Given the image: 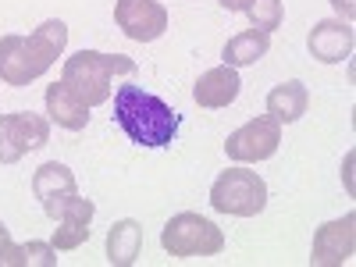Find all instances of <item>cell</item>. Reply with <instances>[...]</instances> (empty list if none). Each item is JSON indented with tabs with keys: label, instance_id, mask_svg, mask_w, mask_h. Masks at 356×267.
I'll return each mask as SVG.
<instances>
[{
	"label": "cell",
	"instance_id": "6da1fadb",
	"mask_svg": "<svg viewBox=\"0 0 356 267\" xmlns=\"http://www.w3.org/2000/svg\"><path fill=\"white\" fill-rule=\"evenodd\" d=\"M68 47V25L61 18H47L33 36H0V82L29 86L36 82Z\"/></svg>",
	"mask_w": 356,
	"mask_h": 267
},
{
	"label": "cell",
	"instance_id": "7a4b0ae2",
	"mask_svg": "<svg viewBox=\"0 0 356 267\" xmlns=\"http://www.w3.org/2000/svg\"><path fill=\"white\" fill-rule=\"evenodd\" d=\"M114 118L122 132L139 143L150 146V150H161V146H171L178 136V111H171L161 97L146 93L143 86H122L114 93Z\"/></svg>",
	"mask_w": 356,
	"mask_h": 267
},
{
	"label": "cell",
	"instance_id": "3957f363",
	"mask_svg": "<svg viewBox=\"0 0 356 267\" xmlns=\"http://www.w3.org/2000/svg\"><path fill=\"white\" fill-rule=\"evenodd\" d=\"M114 75H136V61L125 54H100V50H79L72 54L65 68H61V82L86 104L97 107L104 100H111V82Z\"/></svg>",
	"mask_w": 356,
	"mask_h": 267
},
{
	"label": "cell",
	"instance_id": "277c9868",
	"mask_svg": "<svg viewBox=\"0 0 356 267\" xmlns=\"http://www.w3.org/2000/svg\"><path fill=\"white\" fill-rule=\"evenodd\" d=\"M211 207L232 218H257L267 207V182L250 168H228L211 186Z\"/></svg>",
	"mask_w": 356,
	"mask_h": 267
},
{
	"label": "cell",
	"instance_id": "5b68a950",
	"mask_svg": "<svg viewBox=\"0 0 356 267\" xmlns=\"http://www.w3.org/2000/svg\"><path fill=\"white\" fill-rule=\"evenodd\" d=\"M161 246L186 260V257H214L225 250V235L214 221H207L200 214H175L164 228H161Z\"/></svg>",
	"mask_w": 356,
	"mask_h": 267
},
{
	"label": "cell",
	"instance_id": "8992f818",
	"mask_svg": "<svg viewBox=\"0 0 356 267\" xmlns=\"http://www.w3.org/2000/svg\"><path fill=\"white\" fill-rule=\"evenodd\" d=\"M50 139V122L33 111L0 114V164H18L29 150H40Z\"/></svg>",
	"mask_w": 356,
	"mask_h": 267
},
{
	"label": "cell",
	"instance_id": "52a82bcc",
	"mask_svg": "<svg viewBox=\"0 0 356 267\" xmlns=\"http://www.w3.org/2000/svg\"><path fill=\"white\" fill-rule=\"evenodd\" d=\"M282 146V125L271 114H260L253 122H246L243 129H235L225 143V154L235 164H260L267 157H275Z\"/></svg>",
	"mask_w": 356,
	"mask_h": 267
},
{
	"label": "cell",
	"instance_id": "ba28073f",
	"mask_svg": "<svg viewBox=\"0 0 356 267\" xmlns=\"http://www.w3.org/2000/svg\"><path fill=\"white\" fill-rule=\"evenodd\" d=\"M118 29L136 43H154L168 33V8L157 0H118L114 4Z\"/></svg>",
	"mask_w": 356,
	"mask_h": 267
},
{
	"label": "cell",
	"instance_id": "9c48e42d",
	"mask_svg": "<svg viewBox=\"0 0 356 267\" xmlns=\"http://www.w3.org/2000/svg\"><path fill=\"white\" fill-rule=\"evenodd\" d=\"M33 193H36V200L43 207V214L50 221H57V218L65 214V207L79 196V182H75L72 168L57 164V161H47L33 175Z\"/></svg>",
	"mask_w": 356,
	"mask_h": 267
},
{
	"label": "cell",
	"instance_id": "30bf717a",
	"mask_svg": "<svg viewBox=\"0 0 356 267\" xmlns=\"http://www.w3.org/2000/svg\"><path fill=\"white\" fill-rule=\"evenodd\" d=\"M356 250V218L346 214L339 221L321 225L314 235V250H310V264L314 267H339L349 264Z\"/></svg>",
	"mask_w": 356,
	"mask_h": 267
},
{
	"label": "cell",
	"instance_id": "8fae6325",
	"mask_svg": "<svg viewBox=\"0 0 356 267\" xmlns=\"http://www.w3.org/2000/svg\"><path fill=\"white\" fill-rule=\"evenodd\" d=\"M307 47H310V57H317L321 65H342L356 47L353 22H342V18L317 22L307 36Z\"/></svg>",
	"mask_w": 356,
	"mask_h": 267
},
{
	"label": "cell",
	"instance_id": "7c38bea8",
	"mask_svg": "<svg viewBox=\"0 0 356 267\" xmlns=\"http://www.w3.org/2000/svg\"><path fill=\"white\" fill-rule=\"evenodd\" d=\"M239 89H243V79L235 68L228 65H218L211 72H203L193 86V100L207 111H218V107H228L235 104V97H239Z\"/></svg>",
	"mask_w": 356,
	"mask_h": 267
},
{
	"label": "cell",
	"instance_id": "4fadbf2b",
	"mask_svg": "<svg viewBox=\"0 0 356 267\" xmlns=\"http://www.w3.org/2000/svg\"><path fill=\"white\" fill-rule=\"evenodd\" d=\"M93 214H97V207L93 200H82L75 196L68 207H65V214L57 218V228H54V250H79L86 239H89V225H93Z\"/></svg>",
	"mask_w": 356,
	"mask_h": 267
},
{
	"label": "cell",
	"instance_id": "5bb4252c",
	"mask_svg": "<svg viewBox=\"0 0 356 267\" xmlns=\"http://www.w3.org/2000/svg\"><path fill=\"white\" fill-rule=\"evenodd\" d=\"M43 100H47V114H50L54 125H61V129H68V132H82V129L89 125V107L72 93L65 82L47 86V97H43Z\"/></svg>",
	"mask_w": 356,
	"mask_h": 267
},
{
	"label": "cell",
	"instance_id": "9a60e30c",
	"mask_svg": "<svg viewBox=\"0 0 356 267\" xmlns=\"http://www.w3.org/2000/svg\"><path fill=\"white\" fill-rule=\"evenodd\" d=\"M307 107H310V93H307V86L300 79H289V82L275 86L271 93H267V114H271L278 125L300 122V118L307 114Z\"/></svg>",
	"mask_w": 356,
	"mask_h": 267
},
{
	"label": "cell",
	"instance_id": "2e32d148",
	"mask_svg": "<svg viewBox=\"0 0 356 267\" xmlns=\"http://www.w3.org/2000/svg\"><path fill=\"white\" fill-rule=\"evenodd\" d=\"M143 250V225L125 218V221H114L107 232V264L114 267H132L136 257Z\"/></svg>",
	"mask_w": 356,
	"mask_h": 267
},
{
	"label": "cell",
	"instance_id": "e0dca14e",
	"mask_svg": "<svg viewBox=\"0 0 356 267\" xmlns=\"http://www.w3.org/2000/svg\"><path fill=\"white\" fill-rule=\"evenodd\" d=\"M271 50V33H260V29H246V33L232 36L221 50V61L228 68H246V65H257L260 57H267Z\"/></svg>",
	"mask_w": 356,
	"mask_h": 267
},
{
	"label": "cell",
	"instance_id": "ac0fdd59",
	"mask_svg": "<svg viewBox=\"0 0 356 267\" xmlns=\"http://www.w3.org/2000/svg\"><path fill=\"white\" fill-rule=\"evenodd\" d=\"M246 15H250L253 29H260V33H275V29L282 25V18H285V4L282 0H250Z\"/></svg>",
	"mask_w": 356,
	"mask_h": 267
},
{
	"label": "cell",
	"instance_id": "d6986e66",
	"mask_svg": "<svg viewBox=\"0 0 356 267\" xmlns=\"http://www.w3.org/2000/svg\"><path fill=\"white\" fill-rule=\"evenodd\" d=\"M25 267H57V250L50 243H25Z\"/></svg>",
	"mask_w": 356,
	"mask_h": 267
},
{
	"label": "cell",
	"instance_id": "ffe728a7",
	"mask_svg": "<svg viewBox=\"0 0 356 267\" xmlns=\"http://www.w3.org/2000/svg\"><path fill=\"white\" fill-rule=\"evenodd\" d=\"M0 267H25V253H22V246H15L11 239L0 243Z\"/></svg>",
	"mask_w": 356,
	"mask_h": 267
},
{
	"label": "cell",
	"instance_id": "44dd1931",
	"mask_svg": "<svg viewBox=\"0 0 356 267\" xmlns=\"http://www.w3.org/2000/svg\"><path fill=\"white\" fill-rule=\"evenodd\" d=\"M332 8L342 15V22H353V15H356V4H353V0H332Z\"/></svg>",
	"mask_w": 356,
	"mask_h": 267
},
{
	"label": "cell",
	"instance_id": "7402d4cb",
	"mask_svg": "<svg viewBox=\"0 0 356 267\" xmlns=\"http://www.w3.org/2000/svg\"><path fill=\"white\" fill-rule=\"evenodd\" d=\"M246 4H250V0H221L225 11H246Z\"/></svg>",
	"mask_w": 356,
	"mask_h": 267
},
{
	"label": "cell",
	"instance_id": "603a6c76",
	"mask_svg": "<svg viewBox=\"0 0 356 267\" xmlns=\"http://www.w3.org/2000/svg\"><path fill=\"white\" fill-rule=\"evenodd\" d=\"M4 239H11V232H8V225H4V221H0V243H4Z\"/></svg>",
	"mask_w": 356,
	"mask_h": 267
}]
</instances>
